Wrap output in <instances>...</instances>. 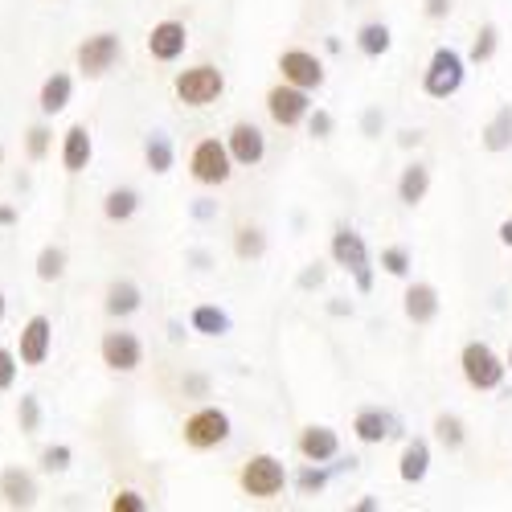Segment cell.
<instances>
[{
	"label": "cell",
	"instance_id": "obj_21",
	"mask_svg": "<svg viewBox=\"0 0 512 512\" xmlns=\"http://www.w3.org/2000/svg\"><path fill=\"white\" fill-rule=\"evenodd\" d=\"M426 472H431V443H426V439H410L406 451H402V459H398V476L406 484H422Z\"/></svg>",
	"mask_w": 512,
	"mask_h": 512
},
{
	"label": "cell",
	"instance_id": "obj_25",
	"mask_svg": "<svg viewBox=\"0 0 512 512\" xmlns=\"http://www.w3.org/2000/svg\"><path fill=\"white\" fill-rule=\"evenodd\" d=\"M484 148H488V152L512 148V107H508V103H504V107L492 115V123L484 127Z\"/></svg>",
	"mask_w": 512,
	"mask_h": 512
},
{
	"label": "cell",
	"instance_id": "obj_1",
	"mask_svg": "<svg viewBox=\"0 0 512 512\" xmlns=\"http://www.w3.org/2000/svg\"><path fill=\"white\" fill-rule=\"evenodd\" d=\"M173 91H177V99H181L185 107H209V103H218V99H222V91H226V74H222L218 66L201 62V66H189V70L177 74Z\"/></svg>",
	"mask_w": 512,
	"mask_h": 512
},
{
	"label": "cell",
	"instance_id": "obj_37",
	"mask_svg": "<svg viewBox=\"0 0 512 512\" xmlns=\"http://www.w3.org/2000/svg\"><path fill=\"white\" fill-rule=\"evenodd\" d=\"M17 422H21V431H25V435H33L37 426H41V406H37L33 394L21 398V406H17Z\"/></svg>",
	"mask_w": 512,
	"mask_h": 512
},
{
	"label": "cell",
	"instance_id": "obj_39",
	"mask_svg": "<svg viewBox=\"0 0 512 512\" xmlns=\"http://www.w3.org/2000/svg\"><path fill=\"white\" fill-rule=\"evenodd\" d=\"M111 512H148V500L140 496V492H115V500H111Z\"/></svg>",
	"mask_w": 512,
	"mask_h": 512
},
{
	"label": "cell",
	"instance_id": "obj_29",
	"mask_svg": "<svg viewBox=\"0 0 512 512\" xmlns=\"http://www.w3.org/2000/svg\"><path fill=\"white\" fill-rule=\"evenodd\" d=\"M144 160H148L152 173H168V168H173V144H168L164 132H152V136H148V144H144Z\"/></svg>",
	"mask_w": 512,
	"mask_h": 512
},
{
	"label": "cell",
	"instance_id": "obj_45",
	"mask_svg": "<svg viewBox=\"0 0 512 512\" xmlns=\"http://www.w3.org/2000/svg\"><path fill=\"white\" fill-rule=\"evenodd\" d=\"M500 242H504V246H512V218H508V222H500Z\"/></svg>",
	"mask_w": 512,
	"mask_h": 512
},
{
	"label": "cell",
	"instance_id": "obj_49",
	"mask_svg": "<svg viewBox=\"0 0 512 512\" xmlns=\"http://www.w3.org/2000/svg\"><path fill=\"white\" fill-rule=\"evenodd\" d=\"M504 361H508V369H512V345H508V357H504Z\"/></svg>",
	"mask_w": 512,
	"mask_h": 512
},
{
	"label": "cell",
	"instance_id": "obj_13",
	"mask_svg": "<svg viewBox=\"0 0 512 512\" xmlns=\"http://www.w3.org/2000/svg\"><path fill=\"white\" fill-rule=\"evenodd\" d=\"M226 148H230V156H234V164H242V168H254L263 156H267V140H263V132L254 123H234L230 127V136H226Z\"/></svg>",
	"mask_w": 512,
	"mask_h": 512
},
{
	"label": "cell",
	"instance_id": "obj_47",
	"mask_svg": "<svg viewBox=\"0 0 512 512\" xmlns=\"http://www.w3.org/2000/svg\"><path fill=\"white\" fill-rule=\"evenodd\" d=\"M5 308H9V300H5V291H0V320H5Z\"/></svg>",
	"mask_w": 512,
	"mask_h": 512
},
{
	"label": "cell",
	"instance_id": "obj_44",
	"mask_svg": "<svg viewBox=\"0 0 512 512\" xmlns=\"http://www.w3.org/2000/svg\"><path fill=\"white\" fill-rule=\"evenodd\" d=\"M17 222V209L13 205H0V226H13Z\"/></svg>",
	"mask_w": 512,
	"mask_h": 512
},
{
	"label": "cell",
	"instance_id": "obj_32",
	"mask_svg": "<svg viewBox=\"0 0 512 512\" xmlns=\"http://www.w3.org/2000/svg\"><path fill=\"white\" fill-rule=\"evenodd\" d=\"M295 488H300V496H316V492H324L328 488V472L320 463H308L300 476H295Z\"/></svg>",
	"mask_w": 512,
	"mask_h": 512
},
{
	"label": "cell",
	"instance_id": "obj_14",
	"mask_svg": "<svg viewBox=\"0 0 512 512\" xmlns=\"http://www.w3.org/2000/svg\"><path fill=\"white\" fill-rule=\"evenodd\" d=\"M185 46H189V33H185L181 21H160V25H152V33H148V54H152L156 62H177V58L185 54Z\"/></svg>",
	"mask_w": 512,
	"mask_h": 512
},
{
	"label": "cell",
	"instance_id": "obj_42",
	"mask_svg": "<svg viewBox=\"0 0 512 512\" xmlns=\"http://www.w3.org/2000/svg\"><path fill=\"white\" fill-rule=\"evenodd\" d=\"M320 283H324V267H320V263H312V267L300 275V287H320Z\"/></svg>",
	"mask_w": 512,
	"mask_h": 512
},
{
	"label": "cell",
	"instance_id": "obj_48",
	"mask_svg": "<svg viewBox=\"0 0 512 512\" xmlns=\"http://www.w3.org/2000/svg\"><path fill=\"white\" fill-rule=\"evenodd\" d=\"M0 164H5V140H0Z\"/></svg>",
	"mask_w": 512,
	"mask_h": 512
},
{
	"label": "cell",
	"instance_id": "obj_3",
	"mask_svg": "<svg viewBox=\"0 0 512 512\" xmlns=\"http://www.w3.org/2000/svg\"><path fill=\"white\" fill-rule=\"evenodd\" d=\"M459 365H463V377H467V386H472V390H496L504 381V373H508V361H500L492 353V345H484V340L463 345Z\"/></svg>",
	"mask_w": 512,
	"mask_h": 512
},
{
	"label": "cell",
	"instance_id": "obj_46",
	"mask_svg": "<svg viewBox=\"0 0 512 512\" xmlns=\"http://www.w3.org/2000/svg\"><path fill=\"white\" fill-rule=\"evenodd\" d=\"M377 123H381V115H377V111H369V115H365V132H377Z\"/></svg>",
	"mask_w": 512,
	"mask_h": 512
},
{
	"label": "cell",
	"instance_id": "obj_4",
	"mask_svg": "<svg viewBox=\"0 0 512 512\" xmlns=\"http://www.w3.org/2000/svg\"><path fill=\"white\" fill-rule=\"evenodd\" d=\"M332 259L345 267L353 279H357V287L361 291H373V263H369V246H365V238L357 234V230H349V226H340L336 234H332Z\"/></svg>",
	"mask_w": 512,
	"mask_h": 512
},
{
	"label": "cell",
	"instance_id": "obj_41",
	"mask_svg": "<svg viewBox=\"0 0 512 512\" xmlns=\"http://www.w3.org/2000/svg\"><path fill=\"white\" fill-rule=\"evenodd\" d=\"M451 13V0H426V17L431 21H443Z\"/></svg>",
	"mask_w": 512,
	"mask_h": 512
},
{
	"label": "cell",
	"instance_id": "obj_38",
	"mask_svg": "<svg viewBox=\"0 0 512 512\" xmlns=\"http://www.w3.org/2000/svg\"><path fill=\"white\" fill-rule=\"evenodd\" d=\"M21 357L13 353V349H0V394H5V390H13V381H17V365Z\"/></svg>",
	"mask_w": 512,
	"mask_h": 512
},
{
	"label": "cell",
	"instance_id": "obj_10",
	"mask_svg": "<svg viewBox=\"0 0 512 512\" xmlns=\"http://www.w3.org/2000/svg\"><path fill=\"white\" fill-rule=\"evenodd\" d=\"M99 353H103V365L115 373H136L144 361V345H140L136 332H107Z\"/></svg>",
	"mask_w": 512,
	"mask_h": 512
},
{
	"label": "cell",
	"instance_id": "obj_2",
	"mask_svg": "<svg viewBox=\"0 0 512 512\" xmlns=\"http://www.w3.org/2000/svg\"><path fill=\"white\" fill-rule=\"evenodd\" d=\"M463 74H467L463 54L451 50V46H439L431 54V66H426V74H422V91L431 99H451L463 87Z\"/></svg>",
	"mask_w": 512,
	"mask_h": 512
},
{
	"label": "cell",
	"instance_id": "obj_31",
	"mask_svg": "<svg viewBox=\"0 0 512 512\" xmlns=\"http://www.w3.org/2000/svg\"><path fill=\"white\" fill-rule=\"evenodd\" d=\"M435 435H439V443H443L447 451H459L463 439H467V435H463V422H459L455 414H439V418H435Z\"/></svg>",
	"mask_w": 512,
	"mask_h": 512
},
{
	"label": "cell",
	"instance_id": "obj_23",
	"mask_svg": "<svg viewBox=\"0 0 512 512\" xmlns=\"http://www.w3.org/2000/svg\"><path fill=\"white\" fill-rule=\"evenodd\" d=\"M426 193H431V168L426 164H406L398 177V201L402 205H418Z\"/></svg>",
	"mask_w": 512,
	"mask_h": 512
},
{
	"label": "cell",
	"instance_id": "obj_12",
	"mask_svg": "<svg viewBox=\"0 0 512 512\" xmlns=\"http://www.w3.org/2000/svg\"><path fill=\"white\" fill-rule=\"evenodd\" d=\"M279 70H283V82H291V87H304V91H320L324 87V66L308 50H283L279 54Z\"/></svg>",
	"mask_w": 512,
	"mask_h": 512
},
{
	"label": "cell",
	"instance_id": "obj_18",
	"mask_svg": "<svg viewBox=\"0 0 512 512\" xmlns=\"http://www.w3.org/2000/svg\"><path fill=\"white\" fill-rule=\"evenodd\" d=\"M336 451H340V439H336L332 426H304L300 455H304L308 463H328V459H336Z\"/></svg>",
	"mask_w": 512,
	"mask_h": 512
},
{
	"label": "cell",
	"instance_id": "obj_36",
	"mask_svg": "<svg viewBox=\"0 0 512 512\" xmlns=\"http://www.w3.org/2000/svg\"><path fill=\"white\" fill-rule=\"evenodd\" d=\"M70 459H74V451L66 443H54V447L41 451V467H46V472H66Z\"/></svg>",
	"mask_w": 512,
	"mask_h": 512
},
{
	"label": "cell",
	"instance_id": "obj_22",
	"mask_svg": "<svg viewBox=\"0 0 512 512\" xmlns=\"http://www.w3.org/2000/svg\"><path fill=\"white\" fill-rule=\"evenodd\" d=\"M140 304H144V295H140V287L132 283V279H115L111 287H107V316H132V312H140Z\"/></svg>",
	"mask_w": 512,
	"mask_h": 512
},
{
	"label": "cell",
	"instance_id": "obj_20",
	"mask_svg": "<svg viewBox=\"0 0 512 512\" xmlns=\"http://www.w3.org/2000/svg\"><path fill=\"white\" fill-rule=\"evenodd\" d=\"M70 95H74V78L70 74H50L46 82H41V95H37V107H41V115H58V111H66L70 107Z\"/></svg>",
	"mask_w": 512,
	"mask_h": 512
},
{
	"label": "cell",
	"instance_id": "obj_11",
	"mask_svg": "<svg viewBox=\"0 0 512 512\" xmlns=\"http://www.w3.org/2000/svg\"><path fill=\"white\" fill-rule=\"evenodd\" d=\"M50 349H54V320L50 316H29L25 328H21V353H17L21 365H29V369L46 365Z\"/></svg>",
	"mask_w": 512,
	"mask_h": 512
},
{
	"label": "cell",
	"instance_id": "obj_8",
	"mask_svg": "<svg viewBox=\"0 0 512 512\" xmlns=\"http://www.w3.org/2000/svg\"><path fill=\"white\" fill-rule=\"evenodd\" d=\"M119 58H123L119 33H95V37H87V41H82V46L74 50V62H78V70L87 74V78H103Z\"/></svg>",
	"mask_w": 512,
	"mask_h": 512
},
{
	"label": "cell",
	"instance_id": "obj_26",
	"mask_svg": "<svg viewBox=\"0 0 512 512\" xmlns=\"http://www.w3.org/2000/svg\"><path fill=\"white\" fill-rule=\"evenodd\" d=\"M136 209H140V193H136V189H111V193L103 197L107 222H127V218H136Z\"/></svg>",
	"mask_w": 512,
	"mask_h": 512
},
{
	"label": "cell",
	"instance_id": "obj_28",
	"mask_svg": "<svg viewBox=\"0 0 512 512\" xmlns=\"http://www.w3.org/2000/svg\"><path fill=\"white\" fill-rule=\"evenodd\" d=\"M66 275V250L62 246H41L37 250V279L41 283H58Z\"/></svg>",
	"mask_w": 512,
	"mask_h": 512
},
{
	"label": "cell",
	"instance_id": "obj_5",
	"mask_svg": "<svg viewBox=\"0 0 512 512\" xmlns=\"http://www.w3.org/2000/svg\"><path fill=\"white\" fill-rule=\"evenodd\" d=\"M181 435H185V443L193 451H213V447H222L230 439V414L218 410V406H201L197 414L185 418Z\"/></svg>",
	"mask_w": 512,
	"mask_h": 512
},
{
	"label": "cell",
	"instance_id": "obj_33",
	"mask_svg": "<svg viewBox=\"0 0 512 512\" xmlns=\"http://www.w3.org/2000/svg\"><path fill=\"white\" fill-rule=\"evenodd\" d=\"M381 267H386V275H394V279H406L410 275V250L406 246H386L381 250Z\"/></svg>",
	"mask_w": 512,
	"mask_h": 512
},
{
	"label": "cell",
	"instance_id": "obj_30",
	"mask_svg": "<svg viewBox=\"0 0 512 512\" xmlns=\"http://www.w3.org/2000/svg\"><path fill=\"white\" fill-rule=\"evenodd\" d=\"M263 250H267V238L259 226H242L238 238H234V254L246 263V259H263Z\"/></svg>",
	"mask_w": 512,
	"mask_h": 512
},
{
	"label": "cell",
	"instance_id": "obj_17",
	"mask_svg": "<svg viewBox=\"0 0 512 512\" xmlns=\"http://www.w3.org/2000/svg\"><path fill=\"white\" fill-rule=\"evenodd\" d=\"M402 308H406V320L431 324V320L439 316V291H435L431 283H414V287H406V295H402Z\"/></svg>",
	"mask_w": 512,
	"mask_h": 512
},
{
	"label": "cell",
	"instance_id": "obj_27",
	"mask_svg": "<svg viewBox=\"0 0 512 512\" xmlns=\"http://www.w3.org/2000/svg\"><path fill=\"white\" fill-rule=\"evenodd\" d=\"M189 324H193V332H201V336H226V332H230V316H226L222 308H213V304L193 308Z\"/></svg>",
	"mask_w": 512,
	"mask_h": 512
},
{
	"label": "cell",
	"instance_id": "obj_7",
	"mask_svg": "<svg viewBox=\"0 0 512 512\" xmlns=\"http://www.w3.org/2000/svg\"><path fill=\"white\" fill-rule=\"evenodd\" d=\"M238 484H242V492L254 496V500H271V496L283 492L287 472H283V463H279L275 455H254V459L242 467Z\"/></svg>",
	"mask_w": 512,
	"mask_h": 512
},
{
	"label": "cell",
	"instance_id": "obj_40",
	"mask_svg": "<svg viewBox=\"0 0 512 512\" xmlns=\"http://www.w3.org/2000/svg\"><path fill=\"white\" fill-rule=\"evenodd\" d=\"M308 127H312L316 140H328L332 136V115L328 111H316V115H308Z\"/></svg>",
	"mask_w": 512,
	"mask_h": 512
},
{
	"label": "cell",
	"instance_id": "obj_9",
	"mask_svg": "<svg viewBox=\"0 0 512 512\" xmlns=\"http://www.w3.org/2000/svg\"><path fill=\"white\" fill-rule=\"evenodd\" d=\"M267 111L279 127H295V123H304L308 111H312V99L304 87H291V82H279V87L267 91Z\"/></svg>",
	"mask_w": 512,
	"mask_h": 512
},
{
	"label": "cell",
	"instance_id": "obj_16",
	"mask_svg": "<svg viewBox=\"0 0 512 512\" xmlns=\"http://www.w3.org/2000/svg\"><path fill=\"white\" fill-rule=\"evenodd\" d=\"M91 156H95V140L87 132V123H74L70 132L62 136V168L74 177V173H82V168L91 164Z\"/></svg>",
	"mask_w": 512,
	"mask_h": 512
},
{
	"label": "cell",
	"instance_id": "obj_34",
	"mask_svg": "<svg viewBox=\"0 0 512 512\" xmlns=\"http://www.w3.org/2000/svg\"><path fill=\"white\" fill-rule=\"evenodd\" d=\"M50 127L46 123H37V127H29V136H25V152H29V160H46V152H50Z\"/></svg>",
	"mask_w": 512,
	"mask_h": 512
},
{
	"label": "cell",
	"instance_id": "obj_15",
	"mask_svg": "<svg viewBox=\"0 0 512 512\" xmlns=\"http://www.w3.org/2000/svg\"><path fill=\"white\" fill-rule=\"evenodd\" d=\"M0 500L5 508H33L37 504V480L25 467H5L0 472Z\"/></svg>",
	"mask_w": 512,
	"mask_h": 512
},
{
	"label": "cell",
	"instance_id": "obj_43",
	"mask_svg": "<svg viewBox=\"0 0 512 512\" xmlns=\"http://www.w3.org/2000/svg\"><path fill=\"white\" fill-rule=\"evenodd\" d=\"M185 390H189V394H205L209 381H205V377H185Z\"/></svg>",
	"mask_w": 512,
	"mask_h": 512
},
{
	"label": "cell",
	"instance_id": "obj_19",
	"mask_svg": "<svg viewBox=\"0 0 512 512\" xmlns=\"http://www.w3.org/2000/svg\"><path fill=\"white\" fill-rule=\"evenodd\" d=\"M353 435H357L361 443H386L390 435H398V422H394L390 414H381L377 406H369V410H361V414L353 418Z\"/></svg>",
	"mask_w": 512,
	"mask_h": 512
},
{
	"label": "cell",
	"instance_id": "obj_24",
	"mask_svg": "<svg viewBox=\"0 0 512 512\" xmlns=\"http://www.w3.org/2000/svg\"><path fill=\"white\" fill-rule=\"evenodd\" d=\"M390 46H394L390 25H381V21L361 25V33H357V50H361L365 58H381V54H390Z\"/></svg>",
	"mask_w": 512,
	"mask_h": 512
},
{
	"label": "cell",
	"instance_id": "obj_6",
	"mask_svg": "<svg viewBox=\"0 0 512 512\" xmlns=\"http://www.w3.org/2000/svg\"><path fill=\"white\" fill-rule=\"evenodd\" d=\"M189 173L197 185H226L234 173V156L222 140H201L189 156Z\"/></svg>",
	"mask_w": 512,
	"mask_h": 512
},
{
	"label": "cell",
	"instance_id": "obj_35",
	"mask_svg": "<svg viewBox=\"0 0 512 512\" xmlns=\"http://www.w3.org/2000/svg\"><path fill=\"white\" fill-rule=\"evenodd\" d=\"M496 41H500L496 25H484V29L476 33V41H472V62H488V58L496 54Z\"/></svg>",
	"mask_w": 512,
	"mask_h": 512
}]
</instances>
